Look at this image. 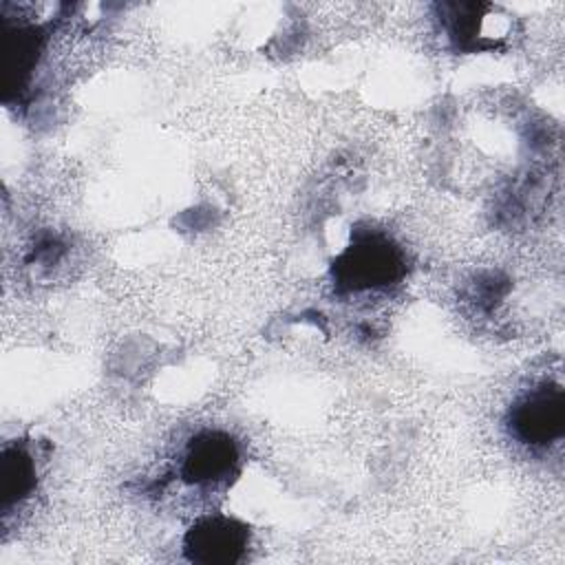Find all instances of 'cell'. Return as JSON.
I'll return each instance as SVG.
<instances>
[{"mask_svg":"<svg viewBox=\"0 0 565 565\" xmlns=\"http://www.w3.org/2000/svg\"><path fill=\"white\" fill-rule=\"evenodd\" d=\"M35 486V463L24 446H7L0 457V497L9 508L22 501Z\"/></svg>","mask_w":565,"mask_h":565,"instance_id":"5b68a950","label":"cell"},{"mask_svg":"<svg viewBox=\"0 0 565 565\" xmlns=\"http://www.w3.org/2000/svg\"><path fill=\"white\" fill-rule=\"evenodd\" d=\"M404 274L402 252L382 234H364L333 263V278L347 291L380 289Z\"/></svg>","mask_w":565,"mask_h":565,"instance_id":"6da1fadb","label":"cell"},{"mask_svg":"<svg viewBox=\"0 0 565 565\" xmlns=\"http://www.w3.org/2000/svg\"><path fill=\"white\" fill-rule=\"evenodd\" d=\"M510 433L525 446L543 448L563 437L565 393L561 384H539L514 402L508 419Z\"/></svg>","mask_w":565,"mask_h":565,"instance_id":"7a4b0ae2","label":"cell"},{"mask_svg":"<svg viewBox=\"0 0 565 565\" xmlns=\"http://www.w3.org/2000/svg\"><path fill=\"white\" fill-rule=\"evenodd\" d=\"M238 466V446L236 441L221 430H205L185 448L181 461V477L188 483L210 486L227 481Z\"/></svg>","mask_w":565,"mask_h":565,"instance_id":"277c9868","label":"cell"},{"mask_svg":"<svg viewBox=\"0 0 565 565\" xmlns=\"http://www.w3.org/2000/svg\"><path fill=\"white\" fill-rule=\"evenodd\" d=\"M40 51V33L31 26L15 29L4 42V84L7 88H20L31 68L35 66Z\"/></svg>","mask_w":565,"mask_h":565,"instance_id":"8992f818","label":"cell"},{"mask_svg":"<svg viewBox=\"0 0 565 565\" xmlns=\"http://www.w3.org/2000/svg\"><path fill=\"white\" fill-rule=\"evenodd\" d=\"M249 545L245 523L230 516H207L196 521L185 539V558L199 565H232L238 563Z\"/></svg>","mask_w":565,"mask_h":565,"instance_id":"3957f363","label":"cell"}]
</instances>
